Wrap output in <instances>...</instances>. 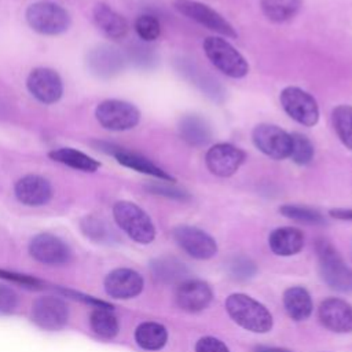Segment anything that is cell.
Listing matches in <instances>:
<instances>
[{"instance_id": "6da1fadb", "label": "cell", "mask_w": 352, "mask_h": 352, "mask_svg": "<svg viewBox=\"0 0 352 352\" xmlns=\"http://www.w3.org/2000/svg\"><path fill=\"white\" fill-rule=\"evenodd\" d=\"M228 315L235 323L253 333H267L272 327L268 309L246 294H231L226 301Z\"/></svg>"}, {"instance_id": "7a4b0ae2", "label": "cell", "mask_w": 352, "mask_h": 352, "mask_svg": "<svg viewBox=\"0 0 352 352\" xmlns=\"http://www.w3.org/2000/svg\"><path fill=\"white\" fill-rule=\"evenodd\" d=\"M25 19L34 32L44 36L62 34L72 23L67 10L54 1L32 3L25 11Z\"/></svg>"}, {"instance_id": "3957f363", "label": "cell", "mask_w": 352, "mask_h": 352, "mask_svg": "<svg viewBox=\"0 0 352 352\" xmlns=\"http://www.w3.org/2000/svg\"><path fill=\"white\" fill-rule=\"evenodd\" d=\"M204 52L212 65L231 78H241L249 73L248 60L223 37L209 36L204 40Z\"/></svg>"}, {"instance_id": "277c9868", "label": "cell", "mask_w": 352, "mask_h": 352, "mask_svg": "<svg viewBox=\"0 0 352 352\" xmlns=\"http://www.w3.org/2000/svg\"><path fill=\"white\" fill-rule=\"evenodd\" d=\"M113 216L117 224L136 242L150 243L155 236V228L148 214L136 204L118 201L113 206Z\"/></svg>"}, {"instance_id": "5b68a950", "label": "cell", "mask_w": 352, "mask_h": 352, "mask_svg": "<svg viewBox=\"0 0 352 352\" xmlns=\"http://www.w3.org/2000/svg\"><path fill=\"white\" fill-rule=\"evenodd\" d=\"M316 252L323 280L338 292H352V270L344 263L338 252L324 239L316 242Z\"/></svg>"}, {"instance_id": "8992f818", "label": "cell", "mask_w": 352, "mask_h": 352, "mask_svg": "<svg viewBox=\"0 0 352 352\" xmlns=\"http://www.w3.org/2000/svg\"><path fill=\"white\" fill-rule=\"evenodd\" d=\"M95 118L104 129L122 132L139 124L140 111L135 104L126 100L106 99L96 106Z\"/></svg>"}, {"instance_id": "52a82bcc", "label": "cell", "mask_w": 352, "mask_h": 352, "mask_svg": "<svg viewBox=\"0 0 352 352\" xmlns=\"http://www.w3.org/2000/svg\"><path fill=\"white\" fill-rule=\"evenodd\" d=\"M279 102L285 113L304 126H314L319 121V107L315 98L298 87H286L280 91Z\"/></svg>"}, {"instance_id": "ba28073f", "label": "cell", "mask_w": 352, "mask_h": 352, "mask_svg": "<svg viewBox=\"0 0 352 352\" xmlns=\"http://www.w3.org/2000/svg\"><path fill=\"white\" fill-rule=\"evenodd\" d=\"M173 7L187 18L195 21L197 23L205 26L209 30H213L224 37L235 38L238 34L232 25L223 18L217 11L209 6L197 1V0H175Z\"/></svg>"}, {"instance_id": "9c48e42d", "label": "cell", "mask_w": 352, "mask_h": 352, "mask_svg": "<svg viewBox=\"0 0 352 352\" xmlns=\"http://www.w3.org/2000/svg\"><path fill=\"white\" fill-rule=\"evenodd\" d=\"M253 144L265 155L274 160L289 158L292 136L278 125L258 124L252 132Z\"/></svg>"}, {"instance_id": "30bf717a", "label": "cell", "mask_w": 352, "mask_h": 352, "mask_svg": "<svg viewBox=\"0 0 352 352\" xmlns=\"http://www.w3.org/2000/svg\"><path fill=\"white\" fill-rule=\"evenodd\" d=\"M26 88L44 104L56 103L63 95V81L59 73L51 67H34L26 78Z\"/></svg>"}, {"instance_id": "8fae6325", "label": "cell", "mask_w": 352, "mask_h": 352, "mask_svg": "<svg viewBox=\"0 0 352 352\" xmlns=\"http://www.w3.org/2000/svg\"><path fill=\"white\" fill-rule=\"evenodd\" d=\"M245 160L246 153L231 143H217L208 148L205 154L206 168L210 173L220 177L232 176Z\"/></svg>"}, {"instance_id": "7c38bea8", "label": "cell", "mask_w": 352, "mask_h": 352, "mask_svg": "<svg viewBox=\"0 0 352 352\" xmlns=\"http://www.w3.org/2000/svg\"><path fill=\"white\" fill-rule=\"evenodd\" d=\"M173 238L186 253L198 260L210 258L217 252L214 239L197 227L179 226L173 230Z\"/></svg>"}, {"instance_id": "4fadbf2b", "label": "cell", "mask_w": 352, "mask_h": 352, "mask_svg": "<svg viewBox=\"0 0 352 352\" xmlns=\"http://www.w3.org/2000/svg\"><path fill=\"white\" fill-rule=\"evenodd\" d=\"M14 194L23 205L41 206L51 201L54 191L48 179L40 175L29 173L16 180Z\"/></svg>"}, {"instance_id": "5bb4252c", "label": "cell", "mask_w": 352, "mask_h": 352, "mask_svg": "<svg viewBox=\"0 0 352 352\" xmlns=\"http://www.w3.org/2000/svg\"><path fill=\"white\" fill-rule=\"evenodd\" d=\"M87 65L92 74L99 78H110L117 76L125 65L122 54L107 44L98 45L91 50L87 56Z\"/></svg>"}, {"instance_id": "9a60e30c", "label": "cell", "mask_w": 352, "mask_h": 352, "mask_svg": "<svg viewBox=\"0 0 352 352\" xmlns=\"http://www.w3.org/2000/svg\"><path fill=\"white\" fill-rule=\"evenodd\" d=\"M30 254L44 264H63L70 258L67 245L52 234H38L29 245Z\"/></svg>"}, {"instance_id": "2e32d148", "label": "cell", "mask_w": 352, "mask_h": 352, "mask_svg": "<svg viewBox=\"0 0 352 352\" xmlns=\"http://www.w3.org/2000/svg\"><path fill=\"white\" fill-rule=\"evenodd\" d=\"M33 320L45 330H59L67 322L66 304L55 297H41L32 308Z\"/></svg>"}, {"instance_id": "e0dca14e", "label": "cell", "mask_w": 352, "mask_h": 352, "mask_svg": "<svg viewBox=\"0 0 352 352\" xmlns=\"http://www.w3.org/2000/svg\"><path fill=\"white\" fill-rule=\"evenodd\" d=\"M319 319L336 333L352 331V307L340 298H327L319 307Z\"/></svg>"}, {"instance_id": "ac0fdd59", "label": "cell", "mask_w": 352, "mask_h": 352, "mask_svg": "<svg viewBox=\"0 0 352 352\" xmlns=\"http://www.w3.org/2000/svg\"><path fill=\"white\" fill-rule=\"evenodd\" d=\"M104 287L107 294L114 298H131L142 292L143 279L133 270L118 268L106 276Z\"/></svg>"}, {"instance_id": "d6986e66", "label": "cell", "mask_w": 352, "mask_h": 352, "mask_svg": "<svg viewBox=\"0 0 352 352\" xmlns=\"http://www.w3.org/2000/svg\"><path fill=\"white\" fill-rule=\"evenodd\" d=\"M212 290L202 280H184L176 290L177 305L187 312H198L209 305Z\"/></svg>"}, {"instance_id": "ffe728a7", "label": "cell", "mask_w": 352, "mask_h": 352, "mask_svg": "<svg viewBox=\"0 0 352 352\" xmlns=\"http://www.w3.org/2000/svg\"><path fill=\"white\" fill-rule=\"evenodd\" d=\"M113 157L117 160L118 164H121L125 168L133 169L139 173H144L148 176H153L158 180H165V182H170L175 183V177L172 175H169L166 170H164L162 168H160L158 165H155L151 160L146 158L142 154L125 150L122 147H117V150L113 153Z\"/></svg>"}, {"instance_id": "44dd1931", "label": "cell", "mask_w": 352, "mask_h": 352, "mask_svg": "<svg viewBox=\"0 0 352 352\" xmlns=\"http://www.w3.org/2000/svg\"><path fill=\"white\" fill-rule=\"evenodd\" d=\"M95 25L113 40H120L128 33L126 19L104 3H98L92 10Z\"/></svg>"}, {"instance_id": "7402d4cb", "label": "cell", "mask_w": 352, "mask_h": 352, "mask_svg": "<svg viewBox=\"0 0 352 352\" xmlns=\"http://www.w3.org/2000/svg\"><path fill=\"white\" fill-rule=\"evenodd\" d=\"M179 135L180 138L195 147L205 146L212 139V129L209 124L197 114H188L179 121Z\"/></svg>"}, {"instance_id": "603a6c76", "label": "cell", "mask_w": 352, "mask_h": 352, "mask_svg": "<svg viewBox=\"0 0 352 352\" xmlns=\"http://www.w3.org/2000/svg\"><path fill=\"white\" fill-rule=\"evenodd\" d=\"M304 246V235L298 228L282 227L270 235V248L278 256H292L298 253Z\"/></svg>"}, {"instance_id": "cb8c5ba5", "label": "cell", "mask_w": 352, "mask_h": 352, "mask_svg": "<svg viewBox=\"0 0 352 352\" xmlns=\"http://www.w3.org/2000/svg\"><path fill=\"white\" fill-rule=\"evenodd\" d=\"M48 157L55 162H59L62 165H66L69 168L87 172V173H94L100 168V162L98 160L73 147L54 148L48 153Z\"/></svg>"}, {"instance_id": "d4e9b609", "label": "cell", "mask_w": 352, "mask_h": 352, "mask_svg": "<svg viewBox=\"0 0 352 352\" xmlns=\"http://www.w3.org/2000/svg\"><path fill=\"white\" fill-rule=\"evenodd\" d=\"M283 304L292 319H307L312 312V301L308 292L300 286L290 287L285 292Z\"/></svg>"}, {"instance_id": "484cf974", "label": "cell", "mask_w": 352, "mask_h": 352, "mask_svg": "<svg viewBox=\"0 0 352 352\" xmlns=\"http://www.w3.org/2000/svg\"><path fill=\"white\" fill-rule=\"evenodd\" d=\"M180 72L190 80L192 84H195L205 95L212 98L213 100H221L224 91L217 84L216 80L210 78L208 74H205L199 67H197L194 63H184L180 66Z\"/></svg>"}, {"instance_id": "4316f807", "label": "cell", "mask_w": 352, "mask_h": 352, "mask_svg": "<svg viewBox=\"0 0 352 352\" xmlns=\"http://www.w3.org/2000/svg\"><path fill=\"white\" fill-rule=\"evenodd\" d=\"M135 338L139 346H142L143 349L158 351L165 345L168 340V333L162 324L146 322L136 329Z\"/></svg>"}, {"instance_id": "83f0119b", "label": "cell", "mask_w": 352, "mask_h": 352, "mask_svg": "<svg viewBox=\"0 0 352 352\" xmlns=\"http://www.w3.org/2000/svg\"><path fill=\"white\" fill-rule=\"evenodd\" d=\"M333 128L341 143L352 150V106L338 104L331 111Z\"/></svg>"}, {"instance_id": "f1b7e54d", "label": "cell", "mask_w": 352, "mask_h": 352, "mask_svg": "<svg viewBox=\"0 0 352 352\" xmlns=\"http://www.w3.org/2000/svg\"><path fill=\"white\" fill-rule=\"evenodd\" d=\"M263 14L272 22H285L296 15L301 0H260Z\"/></svg>"}, {"instance_id": "f546056e", "label": "cell", "mask_w": 352, "mask_h": 352, "mask_svg": "<svg viewBox=\"0 0 352 352\" xmlns=\"http://www.w3.org/2000/svg\"><path fill=\"white\" fill-rule=\"evenodd\" d=\"M154 275L164 282L180 280L187 275V268L176 258H158L153 263Z\"/></svg>"}, {"instance_id": "4dcf8cb0", "label": "cell", "mask_w": 352, "mask_h": 352, "mask_svg": "<svg viewBox=\"0 0 352 352\" xmlns=\"http://www.w3.org/2000/svg\"><path fill=\"white\" fill-rule=\"evenodd\" d=\"M91 327L92 330L103 337L111 338L118 331V322L116 316L109 311V308H98L91 314Z\"/></svg>"}, {"instance_id": "1f68e13d", "label": "cell", "mask_w": 352, "mask_h": 352, "mask_svg": "<svg viewBox=\"0 0 352 352\" xmlns=\"http://www.w3.org/2000/svg\"><path fill=\"white\" fill-rule=\"evenodd\" d=\"M292 136V147H290V154L289 158L297 165H307L312 161L315 148L312 142L302 133L293 132L290 133Z\"/></svg>"}, {"instance_id": "d6a6232c", "label": "cell", "mask_w": 352, "mask_h": 352, "mask_svg": "<svg viewBox=\"0 0 352 352\" xmlns=\"http://www.w3.org/2000/svg\"><path fill=\"white\" fill-rule=\"evenodd\" d=\"M279 212L293 220L305 223V224H324V217L312 208L301 206V205H283L279 208Z\"/></svg>"}, {"instance_id": "836d02e7", "label": "cell", "mask_w": 352, "mask_h": 352, "mask_svg": "<svg viewBox=\"0 0 352 352\" xmlns=\"http://www.w3.org/2000/svg\"><path fill=\"white\" fill-rule=\"evenodd\" d=\"M135 32L143 41H154L161 34L160 21L150 14H143L135 21Z\"/></svg>"}, {"instance_id": "e575fe53", "label": "cell", "mask_w": 352, "mask_h": 352, "mask_svg": "<svg viewBox=\"0 0 352 352\" xmlns=\"http://www.w3.org/2000/svg\"><path fill=\"white\" fill-rule=\"evenodd\" d=\"M146 190L151 194L162 195V197H166L170 199H177V201H187L190 198V194L186 190L170 184V182L165 183V180L151 182L146 186Z\"/></svg>"}, {"instance_id": "d590c367", "label": "cell", "mask_w": 352, "mask_h": 352, "mask_svg": "<svg viewBox=\"0 0 352 352\" xmlns=\"http://www.w3.org/2000/svg\"><path fill=\"white\" fill-rule=\"evenodd\" d=\"M228 271L236 279H248L254 275L256 265L249 258L235 257L228 263Z\"/></svg>"}, {"instance_id": "8d00e7d4", "label": "cell", "mask_w": 352, "mask_h": 352, "mask_svg": "<svg viewBox=\"0 0 352 352\" xmlns=\"http://www.w3.org/2000/svg\"><path fill=\"white\" fill-rule=\"evenodd\" d=\"M195 352H230L226 344L214 337H204L195 345Z\"/></svg>"}, {"instance_id": "74e56055", "label": "cell", "mask_w": 352, "mask_h": 352, "mask_svg": "<svg viewBox=\"0 0 352 352\" xmlns=\"http://www.w3.org/2000/svg\"><path fill=\"white\" fill-rule=\"evenodd\" d=\"M16 294L14 290L6 286H0V312L8 314L16 307Z\"/></svg>"}, {"instance_id": "f35d334b", "label": "cell", "mask_w": 352, "mask_h": 352, "mask_svg": "<svg viewBox=\"0 0 352 352\" xmlns=\"http://www.w3.org/2000/svg\"><path fill=\"white\" fill-rule=\"evenodd\" d=\"M0 276L7 278V279H14V280L22 282L23 285H29V286H33V287L38 283V282H37V279H34V278H28V276H23V275L11 274V272H6V271H0Z\"/></svg>"}, {"instance_id": "ab89813d", "label": "cell", "mask_w": 352, "mask_h": 352, "mask_svg": "<svg viewBox=\"0 0 352 352\" xmlns=\"http://www.w3.org/2000/svg\"><path fill=\"white\" fill-rule=\"evenodd\" d=\"M329 213L331 217H336L340 220H352V209L337 208V209H331Z\"/></svg>"}, {"instance_id": "60d3db41", "label": "cell", "mask_w": 352, "mask_h": 352, "mask_svg": "<svg viewBox=\"0 0 352 352\" xmlns=\"http://www.w3.org/2000/svg\"><path fill=\"white\" fill-rule=\"evenodd\" d=\"M256 352H292V351L283 349V348H275V346H258Z\"/></svg>"}]
</instances>
